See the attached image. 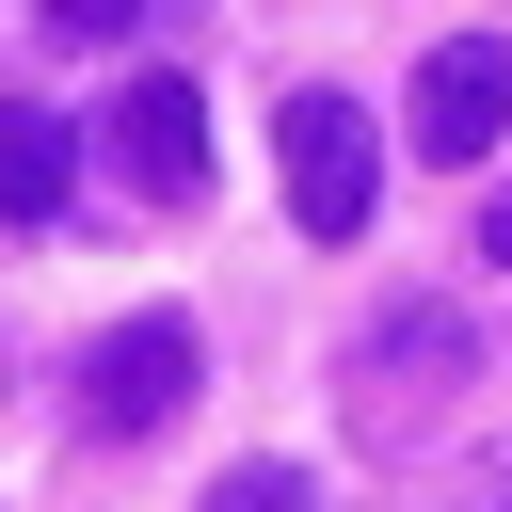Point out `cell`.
I'll return each instance as SVG.
<instances>
[{"instance_id":"cell-1","label":"cell","mask_w":512,"mask_h":512,"mask_svg":"<svg viewBox=\"0 0 512 512\" xmlns=\"http://www.w3.org/2000/svg\"><path fill=\"white\" fill-rule=\"evenodd\" d=\"M464 384H480V336H464V304H384V320L352 336V432H368V448H416V432H448V416H464Z\"/></svg>"},{"instance_id":"cell-2","label":"cell","mask_w":512,"mask_h":512,"mask_svg":"<svg viewBox=\"0 0 512 512\" xmlns=\"http://www.w3.org/2000/svg\"><path fill=\"white\" fill-rule=\"evenodd\" d=\"M272 160H288V224H304V240H352V224L384 208V128H368L352 96H288V112H272Z\"/></svg>"},{"instance_id":"cell-3","label":"cell","mask_w":512,"mask_h":512,"mask_svg":"<svg viewBox=\"0 0 512 512\" xmlns=\"http://www.w3.org/2000/svg\"><path fill=\"white\" fill-rule=\"evenodd\" d=\"M192 384H208V336H192L176 304H144V320H112V336L80 352V416H96V432H160Z\"/></svg>"},{"instance_id":"cell-4","label":"cell","mask_w":512,"mask_h":512,"mask_svg":"<svg viewBox=\"0 0 512 512\" xmlns=\"http://www.w3.org/2000/svg\"><path fill=\"white\" fill-rule=\"evenodd\" d=\"M400 128H416V160H496V128H512V48H496V32H448V48L416 64Z\"/></svg>"},{"instance_id":"cell-5","label":"cell","mask_w":512,"mask_h":512,"mask_svg":"<svg viewBox=\"0 0 512 512\" xmlns=\"http://www.w3.org/2000/svg\"><path fill=\"white\" fill-rule=\"evenodd\" d=\"M96 128H112V176H128V192H160V208L208 192V96H192V80H128Z\"/></svg>"},{"instance_id":"cell-6","label":"cell","mask_w":512,"mask_h":512,"mask_svg":"<svg viewBox=\"0 0 512 512\" xmlns=\"http://www.w3.org/2000/svg\"><path fill=\"white\" fill-rule=\"evenodd\" d=\"M64 192H80V128L32 112V96H0V224H48Z\"/></svg>"},{"instance_id":"cell-7","label":"cell","mask_w":512,"mask_h":512,"mask_svg":"<svg viewBox=\"0 0 512 512\" xmlns=\"http://www.w3.org/2000/svg\"><path fill=\"white\" fill-rule=\"evenodd\" d=\"M192 512H320V480H304V464H224Z\"/></svg>"},{"instance_id":"cell-8","label":"cell","mask_w":512,"mask_h":512,"mask_svg":"<svg viewBox=\"0 0 512 512\" xmlns=\"http://www.w3.org/2000/svg\"><path fill=\"white\" fill-rule=\"evenodd\" d=\"M32 16H48V32H80V48H112V32L144 16V0H32Z\"/></svg>"},{"instance_id":"cell-9","label":"cell","mask_w":512,"mask_h":512,"mask_svg":"<svg viewBox=\"0 0 512 512\" xmlns=\"http://www.w3.org/2000/svg\"><path fill=\"white\" fill-rule=\"evenodd\" d=\"M480 256H496V272H512V192H496V208H480Z\"/></svg>"}]
</instances>
